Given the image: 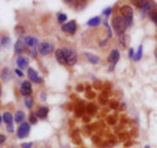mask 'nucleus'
Listing matches in <instances>:
<instances>
[{
  "label": "nucleus",
  "instance_id": "cd10ccee",
  "mask_svg": "<svg viewBox=\"0 0 157 148\" xmlns=\"http://www.w3.org/2000/svg\"><path fill=\"white\" fill-rule=\"evenodd\" d=\"M9 43H11V39H9V37H2L0 45H3V46H9Z\"/></svg>",
  "mask_w": 157,
  "mask_h": 148
},
{
  "label": "nucleus",
  "instance_id": "9d476101",
  "mask_svg": "<svg viewBox=\"0 0 157 148\" xmlns=\"http://www.w3.org/2000/svg\"><path fill=\"white\" fill-rule=\"evenodd\" d=\"M26 49V45H25V41H24V38H20L18 41L16 42V45H14V51L18 56H21V54H24Z\"/></svg>",
  "mask_w": 157,
  "mask_h": 148
},
{
  "label": "nucleus",
  "instance_id": "de8ad7c7",
  "mask_svg": "<svg viewBox=\"0 0 157 148\" xmlns=\"http://www.w3.org/2000/svg\"><path fill=\"white\" fill-rule=\"evenodd\" d=\"M144 148H151V147H149V146H145V147H144Z\"/></svg>",
  "mask_w": 157,
  "mask_h": 148
},
{
  "label": "nucleus",
  "instance_id": "6e6552de",
  "mask_svg": "<svg viewBox=\"0 0 157 148\" xmlns=\"http://www.w3.org/2000/svg\"><path fill=\"white\" fill-rule=\"evenodd\" d=\"M38 51L41 55H48L54 51V46L51 45L50 42H43V43H39L38 45Z\"/></svg>",
  "mask_w": 157,
  "mask_h": 148
},
{
  "label": "nucleus",
  "instance_id": "ea45409f",
  "mask_svg": "<svg viewBox=\"0 0 157 148\" xmlns=\"http://www.w3.org/2000/svg\"><path fill=\"white\" fill-rule=\"evenodd\" d=\"M6 139H7V138H6V135L0 134V146H2V144H3V143H4V142H6Z\"/></svg>",
  "mask_w": 157,
  "mask_h": 148
},
{
  "label": "nucleus",
  "instance_id": "0eeeda50",
  "mask_svg": "<svg viewBox=\"0 0 157 148\" xmlns=\"http://www.w3.org/2000/svg\"><path fill=\"white\" fill-rule=\"evenodd\" d=\"M62 30L64 33H67V34H71V36L76 34V30H77L76 21H68L66 24H63V25H62Z\"/></svg>",
  "mask_w": 157,
  "mask_h": 148
},
{
  "label": "nucleus",
  "instance_id": "c85d7f7f",
  "mask_svg": "<svg viewBox=\"0 0 157 148\" xmlns=\"http://www.w3.org/2000/svg\"><path fill=\"white\" fill-rule=\"evenodd\" d=\"M102 13H104V14H105V17L107 18V17H109L110 14L113 13V7H107V8H105V9H104V12H102Z\"/></svg>",
  "mask_w": 157,
  "mask_h": 148
},
{
  "label": "nucleus",
  "instance_id": "9b49d317",
  "mask_svg": "<svg viewBox=\"0 0 157 148\" xmlns=\"http://www.w3.org/2000/svg\"><path fill=\"white\" fill-rule=\"evenodd\" d=\"M16 64L18 67V70H24V68L28 67L29 60H28V58H25V56H18L17 60H16Z\"/></svg>",
  "mask_w": 157,
  "mask_h": 148
},
{
  "label": "nucleus",
  "instance_id": "a211bd4d",
  "mask_svg": "<svg viewBox=\"0 0 157 148\" xmlns=\"http://www.w3.org/2000/svg\"><path fill=\"white\" fill-rule=\"evenodd\" d=\"M101 21H102L101 17H98V16H97V17H93V18H90L89 21L86 22V25H88V26H90V28H94V26H98V25H100Z\"/></svg>",
  "mask_w": 157,
  "mask_h": 148
},
{
  "label": "nucleus",
  "instance_id": "f704fd0d",
  "mask_svg": "<svg viewBox=\"0 0 157 148\" xmlns=\"http://www.w3.org/2000/svg\"><path fill=\"white\" fill-rule=\"evenodd\" d=\"M119 42L122 43V46L126 47V38H124V36H121L119 37Z\"/></svg>",
  "mask_w": 157,
  "mask_h": 148
},
{
  "label": "nucleus",
  "instance_id": "e433bc0d",
  "mask_svg": "<svg viewBox=\"0 0 157 148\" xmlns=\"http://www.w3.org/2000/svg\"><path fill=\"white\" fill-rule=\"evenodd\" d=\"M128 56L134 59V56H135V51H134V49H130V50H128Z\"/></svg>",
  "mask_w": 157,
  "mask_h": 148
},
{
  "label": "nucleus",
  "instance_id": "a878e982",
  "mask_svg": "<svg viewBox=\"0 0 157 148\" xmlns=\"http://www.w3.org/2000/svg\"><path fill=\"white\" fill-rule=\"evenodd\" d=\"M149 17H151L152 21L157 25V9H152V12L149 13Z\"/></svg>",
  "mask_w": 157,
  "mask_h": 148
},
{
  "label": "nucleus",
  "instance_id": "72a5a7b5",
  "mask_svg": "<svg viewBox=\"0 0 157 148\" xmlns=\"http://www.w3.org/2000/svg\"><path fill=\"white\" fill-rule=\"evenodd\" d=\"M14 73L17 75V77H22V76H24L22 71H21V70H18V68H16V70H14Z\"/></svg>",
  "mask_w": 157,
  "mask_h": 148
},
{
  "label": "nucleus",
  "instance_id": "39448f33",
  "mask_svg": "<svg viewBox=\"0 0 157 148\" xmlns=\"http://www.w3.org/2000/svg\"><path fill=\"white\" fill-rule=\"evenodd\" d=\"M20 93H21V96L24 97H30L32 93H33V88H32V83L29 80H25L21 83V87H20Z\"/></svg>",
  "mask_w": 157,
  "mask_h": 148
},
{
  "label": "nucleus",
  "instance_id": "4be33fe9",
  "mask_svg": "<svg viewBox=\"0 0 157 148\" xmlns=\"http://www.w3.org/2000/svg\"><path fill=\"white\" fill-rule=\"evenodd\" d=\"M84 111H85V107L80 103V105H78V106L76 107V109H75V115H76V117H82V114H84Z\"/></svg>",
  "mask_w": 157,
  "mask_h": 148
},
{
  "label": "nucleus",
  "instance_id": "a19ab883",
  "mask_svg": "<svg viewBox=\"0 0 157 148\" xmlns=\"http://www.w3.org/2000/svg\"><path fill=\"white\" fill-rule=\"evenodd\" d=\"M134 3H135V6H136V7H139V8H141V7H143V6H144V3H145V2H134Z\"/></svg>",
  "mask_w": 157,
  "mask_h": 148
},
{
  "label": "nucleus",
  "instance_id": "58836bf2",
  "mask_svg": "<svg viewBox=\"0 0 157 148\" xmlns=\"http://www.w3.org/2000/svg\"><path fill=\"white\" fill-rule=\"evenodd\" d=\"M82 121H84L85 123L90 122V115H82Z\"/></svg>",
  "mask_w": 157,
  "mask_h": 148
},
{
  "label": "nucleus",
  "instance_id": "c756f323",
  "mask_svg": "<svg viewBox=\"0 0 157 148\" xmlns=\"http://www.w3.org/2000/svg\"><path fill=\"white\" fill-rule=\"evenodd\" d=\"M37 47H33V49H30V51H29V54H30V56L32 58H36L37 56Z\"/></svg>",
  "mask_w": 157,
  "mask_h": 148
},
{
  "label": "nucleus",
  "instance_id": "473e14b6",
  "mask_svg": "<svg viewBox=\"0 0 157 148\" xmlns=\"http://www.w3.org/2000/svg\"><path fill=\"white\" fill-rule=\"evenodd\" d=\"M110 107L111 109H117V107H119V103L117 101H110Z\"/></svg>",
  "mask_w": 157,
  "mask_h": 148
},
{
  "label": "nucleus",
  "instance_id": "37998d69",
  "mask_svg": "<svg viewBox=\"0 0 157 148\" xmlns=\"http://www.w3.org/2000/svg\"><path fill=\"white\" fill-rule=\"evenodd\" d=\"M16 32H18L20 34H24V29H22L21 26H17V28H16Z\"/></svg>",
  "mask_w": 157,
  "mask_h": 148
},
{
  "label": "nucleus",
  "instance_id": "49530a36",
  "mask_svg": "<svg viewBox=\"0 0 157 148\" xmlns=\"http://www.w3.org/2000/svg\"><path fill=\"white\" fill-rule=\"evenodd\" d=\"M155 55H156V58H157V49H156V51H155Z\"/></svg>",
  "mask_w": 157,
  "mask_h": 148
},
{
  "label": "nucleus",
  "instance_id": "aec40b11",
  "mask_svg": "<svg viewBox=\"0 0 157 148\" xmlns=\"http://www.w3.org/2000/svg\"><path fill=\"white\" fill-rule=\"evenodd\" d=\"M85 58L89 60L90 63H93V64H97V63H100V58L96 56V55H93V54H89V53H85L84 54Z\"/></svg>",
  "mask_w": 157,
  "mask_h": 148
},
{
  "label": "nucleus",
  "instance_id": "f03ea898",
  "mask_svg": "<svg viewBox=\"0 0 157 148\" xmlns=\"http://www.w3.org/2000/svg\"><path fill=\"white\" fill-rule=\"evenodd\" d=\"M119 14L124 18L127 28L132 25V18H134V9L131 8V6H122L119 8Z\"/></svg>",
  "mask_w": 157,
  "mask_h": 148
},
{
  "label": "nucleus",
  "instance_id": "bb28decb",
  "mask_svg": "<svg viewBox=\"0 0 157 148\" xmlns=\"http://www.w3.org/2000/svg\"><path fill=\"white\" fill-rule=\"evenodd\" d=\"M36 123H37V114L36 113H32L29 115V125H36Z\"/></svg>",
  "mask_w": 157,
  "mask_h": 148
},
{
  "label": "nucleus",
  "instance_id": "79ce46f5",
  "mask_svg": "<svg viewBox=\"0 0 157 148\" xmlns=\"http://www.w3.org/2000/svg\"><path fill=\"white\" fill-rule=\"evenodd\" d=\"M7 131H8V132H14L13 125H8V126H7Z\"/></svg>",
  "mask_w": 157,
  "mask_h": 148
},
{
  "label": "nucleus",
  "instance_id": "a18cd8bd",
  "mask_svg": "<svg viewBox=\"0 0 157 148\" xmlns=\"http://www.w3.org/2000/svg\"><path fill=\"white\" fill-rule=\"evenodd\" d=\"M2 122H3V117H2V115H0V123H2Z\"/></svg>",
  "mask_w": 157,
  "mask_h": 148
},
{
  "label": "nucleus",
  "instance_id": "393cba45",
  "mask_svg": "<svg viewBox=\"0 0 157 148\" xmlns=\"http://www.w3.org/2000/svg\"><path fill=\"white\" fill-rule=\"evenodd\" d=\"M24 102H25V106L28 107V109H32V107H33L34 101H33V98H32V97H26V98H25V101H24Z\"/></svg>",
  "mask_w": 157,
  "mask_h": 148
},
{
  "label": "nucleus",
  "instance_id": "2f4dec72",
  "mask_svg": "<svg viewBox=\"0 0 157 148\" xmlns=\"http://www.w3.org/2000/svg\"><path fill=\"white\" fill-rule=\"evenodd\" d=\"M100 102H101V105H106V103H107L106 95H104V96H100Z\"/></svg>",
  "mask_w": 157,
  "mask_h": 148
},
{
  "label": "nucleus",
  "instance_id": "2eb2a0df",
  "mask_svg": "<svg viewBox=\"0 0 157 148\" xmlns=\"http://www.w3.org/2000/svg\"><path fill=\"white\" fill-rule=\"evenodd\" d=\"M55 59H56L59 63H60V64H67L66 58H64V54H63V51L60 50V49L55 50Z\"/></svg>",
  "mask_w": 157,
  "mask_h": 148
},
{
  "label": "nucleus",
  "instance_id": "423d86ee",
  "mask_svg": "<svg viewBox=\"0 0 157 148\" xmlns=\"http://www.w3.org/2000/svg\"><path fill=\"white\" fill-rule=\"evenodd\" d=\"M29 132H30V125L26 122H24L17 129V138L18 139H24V138H26L29 135Z\"/></svg>",
  "mask_w": 157,
  "mask_h": 148
},
{
  "label": "nucleus",
  "instance_id": "b1692460",
  "mask_svg": "<svg viewBox=\"0 0 157 148\" xmlns=\"http://www.w3.org/2000/svg\"><path fill=\"white\" fill-rule=\"evenodd\" d=\"M58 21L60 22L62 25H63V24H66V22H67V16H66L64 13H62V12L58 13Z\"/></svg>",
  "mask_w": 157,
  "mask_h": 148
},
{
  "label": "nucleus",
  "instance_id": "4468645a",
  "mask_svg": "<svg viewBox=\"0 0 157 148\" xmlns=\"http://www.w3.org/2000/svg\"><path fill=\"white\" fill-rule=\"evenodd\" d=\"M37 117L38 118H41V119H45V118L47 117L48 114V107L47 106H41V107H38V110H37Z\"/></svg>",
  "mask_w": 157,
  "mask_h": 148
},
{
  "label": "nucleus",
  "instance_id": "7ed1b4c3",
  "mask_svg": "<svg viewBox=\"0 0 157 148\" xmlns=\"http://www.w3.org/2000/svg\"><path fill=\"white\" fill-rule=\"evenodd\" d=\"M62 51L64 54V58H66V62L68 66H73L77 62V53L73 49L64 47V49H62Z\"/></svg>",
  "mask_w": 157,
  "mask_h": 148
},
{
  "label": "nucleus",
  "instance_id": "f8f14e48",
  "mask_svg": "<svg viewBox=\"0 0 157 148\" xmlns=\"http://www.w3.org/2000/svg\"><path fill=\"white\" fill-rule=\"evenodd\" d=\"M24 41H25V45L29 46L30 49L37 47V45H38V39H37V38H34V37H30V36L25 37V38H24Z\"/></svg>",
  "mask_w": 157,
  "mask_h": 148
},
{
  "label": "nucleus",
  "instance_id": "412c9836",
  "mask_svg": "<svg viewBox=\"0 0 157 148\" xmlns=\"http://www.w3.org/2000/svg\"><path fill=\"white\" fill-rule=\"evenodd\" d=\"M2 80H9L11 79V71H9V68L8 67H6V68H3V71H2Z\"/></svg>",
  "mask_w": 157,
  "mask_h": 148
},
{
  "label": "nucleus",
  "instance_id": "ddd939ff",
  "mask_svg": "<svg viewBox=\"0 0 157 148\" xmlns=\"http://www.w3.org/2000/svg\"><path fill=\"white\" fill-rule=\"evenodd\" d=\"M3 117V122L6 123V125H12L13 121H14V115L12 114V113H9V111H4V114L2 115Z\"/></svg>",
  "mask_w": 157,
  "mask_h": 148
},
{
  "label": "nucleus",
  "instance_id": "5701e85b",
  "mask_svg": "<svg viewBox=\"0 0 157 148\" xmlns=\"http://www.w3.org/2000/svg\"><path fill=\"white\" fill-rule=\"evenodd\" d=\"M141 55H143V47H141V45L139 46V49H137V51L135 53V56H134V60L139 62L141 59Z\"/></svg>",
  "mask_w": 157,
  "mask_h": 148
},
{
  "label": "nucleus",
  "instance_id": "6ab92c4d",
  "mask_svg": "<svg viewBox=\"0 0 157 148\" xmlns=\"http://www.w3.org/2000/svg\"><path fill=\"white\" fill-rule=\"evenodd\" d=\"M97 110H98V107H97V105H94V103H89V105L85 106V111H86L89 115L96 114Z\"/></svg>",
  "mask_w": 157,
  "mask_h": 148
},
{
  "label": "nucleus",
  "instance_id": "7c9ffc66",
  "mask_svg": "<svg viewBox=\"0 0 157 148\" xmlns=\"http://www.w3.org/2000/svg\"><path fill=\"white\" fill-rule=\"evenodd\" d=\"M117 122V119H115V117H107V123H109V125H114V123Z\"/></svg>",
  "mask_w": 157,
  "mask_h": 148
},
{
  "label": "nucleus",
  "instance_id": "f257e3e1",
  "mask_svg": "<svg viewBox=\"0 0 157 148\" xmlns=\"http://www.w3.org/2000/svg\"><path fill=\"white\" fill-rule=\"evenodd\" d=\"M111 24H113V28H114V30L117 32L118 36H124V32L127 29V25H126V21L124 18L121 16V14H115L114 17L111 20Z\"/></svg>",
  "mask_w": 157,
  "mask_h": 148
},
{
  "label": "nucleus",
  "instance_id": "c9c22d12",
  "mask_svg": "<svg viewBox=\"0 0 157 148\" xmlns=\"http://www.w3.org/2000/svg\"><path fill=\"white\" fill-rule=\"evenodd\" d=\"M33 147V143H22L21 148H32Z\"/></svg>",
  "mask_w": 157,
  "mask_h": 148
},
{
  "label": "nucleus",
  "instance_id": "1a4fd4ad",
  "mask_svg": "<svg viewBox=\"0 0 157 148\" xmlns=\"http://www.w3.org/2000/svg\"><path fill=\"white\" fill-rule=\"evenodd\" d=\"M28 76H29V81H33V83H37V84H41L43 80H42V77L38 75L37 71H34L33 68H29L28 70Z\"/></svg>",
  "mask_w": 157,
  "mask_h": 148
},
{
  "label": "nucleus",
  "instance_id": "c03bdc74",
  "mask_svg": "<svg viewBox=\"0 0 157 148\" xmlns=\"http://www.w3.org/2000/svg\"><path fill=\"white\" fill-rule=\"evenodd\" d=\"M41 100H42V101H46V93H45V92L41 93Z\"/></svg>",
  "mask_w": 157,
  "mask_h": 148
},
{
  "label": "nucleus",
  "instance_id": "20e7f679",
  "mask_svg": "<svg viewBox=\"0 0 157 148\" xmlns=\"http://www.w3.org/2000/svg\"><path fill=\"white\" fill-rule=\"evenodd\" d=\"M119 58H121V54H119V51H118L117 49L111 50V53L109 54V56H107V60L111 63V66L109 67V71H110V72L114 71V68H115V66H117L118 60H119Z\"/></svg>",
  "mask_w": 157,
  "mask_h": 148
},
{
  "label": "nucleus",
  "instance_id": "f3484780",
  "mask_svg": "<svg viewBox=\"0 0 157 148\" xmlns=\"http://www.w3.org/2000/svg\"><path fill=\"white\" fill-rule=\"evenodd\" d=\"M24 119H25V113H24L22 110H17L16 114H14V121H16V123H24Z\"/></svg>",
  "mask_w": 157,
  "mask_h": 148
},
{
  "label": "nucleus",
  "instance_id": "dca6fc26",
  "mask_svg": "<svg viewBox=\"0 0 157 148\" xmlns=\"http://www.w3.org/2000/svg\"><path fill=\"white\" fill-rule=\"evenodd\" d=\"M152 8H153V3H152V2H145L144 6L140 8V11H141V13H143L144 16H145L147 13H151V12H152Z\"/></svg>",
  "mask_w": 157,
  "mask_h": 148
},
{
  "label": "nucleus",
  "instance_id": "4c0bfd02",
  "mask_svg": "<svg viewBox=\"0 0 157 148\" xmlns=\"http://www.w3.org/2000/svg\"><path fill=\"white\" fill-rule=\"evenodd\" d=\"M76 91L77 92H82L84 91V85H82V84H78V85L76 87Z\"/></svg>",
  "mask_w": 157,
  "mask_h": 148
}]
</instances>
